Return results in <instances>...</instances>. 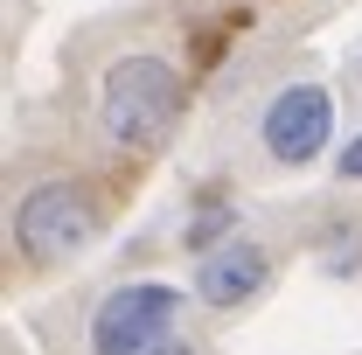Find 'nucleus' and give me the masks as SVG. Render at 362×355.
Listing matches in <instances>:
<instances>
[{
  "label": "nucleus",
  "instance_id": "nucleus-1",
  "mask_svg": "<svg viewBox=\"0 0 362 355\" xmlns=\"http://www.w3.org/2000/svg\"><path fill=\"white\" fill-rule=\"evenodd\" d=\"M181 112H188V84H181V63L160 49H119L98 84H90V126L112 153H160L175 139Z\"/></svg>",
  "mask_w": 362,
  "mask_h": 355
},
{
  "label": "nucleus",
  "instance_id": "nucleus-2",
  "mask_svg": "<svg viewBox=\"0 0 362 355\" xmlns=\"http://www.w3.org/2000/svg\"><path fill=\"white\" fill-rule=\"evenodd\" d=\"M195 286L175 279H126L84 320V355H209L188 334Z\"/></svg>",
  "mask_w": 362,
  "mask_h": 355
},
{
  "label": "nucleus",
  "instance_id": "nucleus-3",
  "mask_svg": "<svg viewBox=\"0 0 362 355\" xmlns=\"http://www.w3.org/2000/svg\"><path fill=\"white\" fill-rule=\"evenodd\" d=\"M7 237H14V258L28 272H56L105 237V202L84 175H42L14 195Z\"/></svg>",
  "mask_w": 362,
  "mask_h": 355
},
{
  "label": "nucleus",
  "instance_id": "nucleus-4",
  "mask_svg": "<svg viewBox=\"0 0 362 355\" xmlns=\"http://www.w3.org/2000/svg\"><path fill=\"white\" fill-rule=\"evenodd\" d=\"M334 91L320 84V77H286V84L265 91V105H258V119H251V139H258V153H265L272 168H314L320 153L334 146Z\"/></svg>",
  "mask_w": 362,
  "mask_h": 355
},
{
  "label": "nucleus",
  "instance_id": "nucleus-5",
  "mask_svg": "<svg viewBox=\"0 0 362 355\" xmlns=\"http://www.w3.org/2000/svg\"><path fill=\"white\" fill-rule=\"evenodd\" d=\"M272 293V251L251 237H230L223 251L195 258V300L209 313H244Z\"/></svg>",
  "mask_w": 362,
  "mask_h": 355
},
{
  "label": "nucleus",
  "instance_id": "nucleus-6",
  "mask_svg": "<svg viewBox=\"0 0 362 355\" xmlns=\"http://www.w3.org/2000/svg\"><path fill=\"white\" fill-rule=\"evenodd\" d=\"M314 251H320L327 272H356L362 265V216H327L320 237H314Z\"/></svg>",
  "mask_w": 362,
  "mask_h": 355
},
{
  "label": "nucleus",
  "instance_id": "nucleus-7",
  "mask_svg": "<svg viewBox=\"0 0 362 355\" xmlns=\"http://www.w3.org/2000/svg\"><path fill=\"white\" fill-rule=\"evenodd\" d=\"M334 168H341V181H362V133L341 146V161H334Z\"/></svg>",
  "mask_w": 362,
  "mask_h": 355
},
{
  "label": "nucleus",
  "instance_id": "nucleus-8",
  "mask_svg": "<svg viewBox=\"0 0 362 355\" xmlns=\"http://www.w3.org/2000/svg\"><path fill=\"white\" fill-rule=\"evenodd\" d=\"M349 70H356V84H362V49H356V56H349Z\"/></svg>",
  "mask_w": 362,
  "mask_h": 355
}]
</instances>
